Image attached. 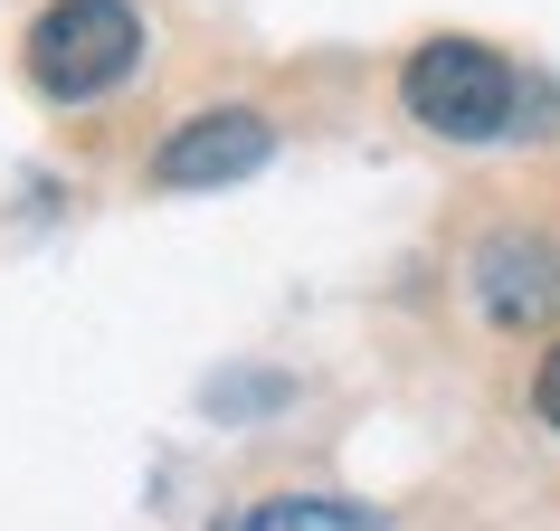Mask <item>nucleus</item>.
Masks as SVG:
<instances>
[{
  "label": "nucleus",
  "mask_w": 560,
  "mask_h": 531,
  "mask_svg": "<svg viewBox=\"0 0 560 531\" xmlns=\"http://www.w3.org/2000/svg\"><path fill=\"white\" fill-rule=\"evenodd\" d=\"M20 58H30V86L48 105H95L143 67V20L124 0H48L20 38Z\"/></svg>",
  "instance_id": "f03ea898"
},
{
  "label": "nucleus",
  "mask_w": 560,
  "mask_h": 531,
  "mask_svg": "<svg viewBox=\"0 0 560 531\" xmlns=\"http://www.w3.org/2000/svg\"><path fill=\"white\" fill-rule=\"evenodd\" d=\"M399 105H409V123H428L438 143H494V133H513V115H523V76H513L503 48L446 30V38H418L409 48Z\"/></svg>",
  "instance_id": "f257e3e1"
},
{
  "label": "nucleus",
  "mask_w": 560,
  "mask_h": 531,
  "mask_svg": "<svg viewBox=\"0 0 560 531\" xmlns=\"http://www.w3.org/2000/svg\"><path fill=\"white\" fill-rule=\"evenodd\" d=\"M475 314L494 332H551L560 323V237L551 228H494L466 257Z\"/></svg>",
  "instance_id": "7ed1b4c3"
},
{
  "label": "nucleus",
  "mask_w": 560,
  "mask_h": 531,
  "mask_svg": "<svg viewBox=\"0 0 560 531\" xmlns=\"http://www.w3.org/2000/svg\"><path fill=\"white\" fill-rule=\"evenodd\" d=\"M532 409H541V427L560 437V342L541 352V370H532Z\"/></svg>",
  "instance_id": "423d86ee"
},
{
  "label": "nucleus",
  "mask_w": 560,
  "mask_h": 531,
  "mask_svg": "<svg viewBox=\"0 0 560 531\" xmlns=\"http://www.w3.org/2000/svg\"><path fill=\"white\" fill-rule=\"evenodd\" d=\"M219 531H389V512H371L352 494H257L219 512Z\"/></svg>",
  "instance_id": "39448f33"
},
{
  "label": "nucleus",
  "mask_w": 560,
  "mask_h": 531,
  "mask_svg": "<svg viewBox=\"0 0 560 531\" xmlns=\"http://www.w3.org/2000/svg\"><path fill=\"white\" fill-rule=\"evenodd\" d=\"M266 162H276V123L257 105H209V115L172 123L152 143V180L162 190H229V180L266 172Z\"/></svg>",
  "instance_id": "20e7f679"
}]
</instances>
